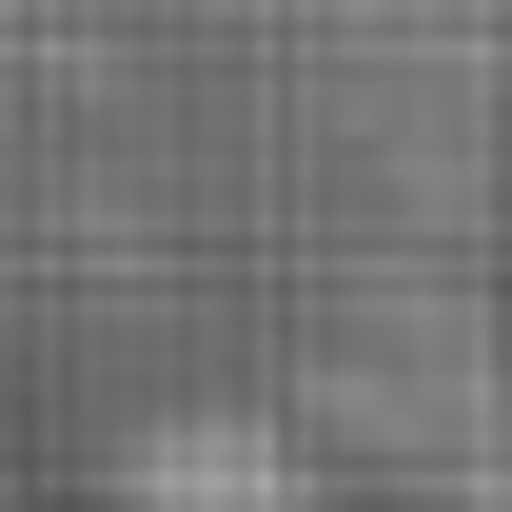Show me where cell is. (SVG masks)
I'll list each match as a JSON object with an SVG mask.
<instances>
[{
  "label": "cell",
  "mask_w": 512,
  "mask_h": 512,
  "mask_svg": "<svg viewBox=\"0 0 512 512\" xmlns=\"http://www.w3.org/2000/svg\"><path fill=\"white\" fill-rule=\"evenodd\" d=\"M119 512H335V493L276 414H158V434H119Z\"/></svg>",
  "instance_id": "6da1fadb"
},
{
  "label": "cell",
  "mask_w": 512,
  "mask_h": 512,
  "mask_svg": "<svg viewBox=\"0 0 512 512\" xmlns=\"http://www.w3.org/2000/svg\"><path fill=\"white\" fill-rule=\"evenodd\" d=\"M335 375H355V414H375V434H414V453H453V434H493V414H512L493 355H473V316H375Z\"/></svg>",
  "instance_id": "7a4b0ae2"
},
{
  "label": "cell",
  "mask_w": 512,
  "mask_h": 512,
  "mask_svg": "<svg viewBox=\"0 0 512 512\" xmlns=\"http://www.w3.org/2000/svg\"><path fill=\"white\" fill-rule=\"evenodd\" d=\"M453 512H512V414H493V434H453Z\"/></svg>",
  "instance_id": "3957f363"
}]
</instances>
